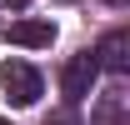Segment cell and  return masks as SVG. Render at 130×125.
I'll return each mask as SVG.
<instances>
[{
  "instance_id": "cell-1",
  "label": "cell",
  "mask_w": 130,
  "mask_h": 125,
  "mask_svg": "<svg viewBox=\"0 0 130 125\" xmlns=\"http://www.w3.org/2000/svg\"><path fill=\"white\" fill-rule=\"evenodd\" d=\"M0 85H5V95H10V105H35L40 100V70L25 60H10L5 70H0Z\"/></svg>"
},
{
  "instance_id": "cell-2",
  "label": "cell",
  "mask_w": 130,
  "mask_h": 125,
  "mask_svg": "<svg viewBox=\"0 0 130 125\" xmlns=\"http://www.w3.org/2000/svg\"><path fill=\"white\" fill-rule=\"evenodd\" d=\"M95 55H90V50H85V55H75V60L65 65L60 70V90H65V100H85V95L95 90Z\"/></svg>"
},
{
  "instance_id": "cell-3",
  "label": "cell",
  "mask_w": 130,
  "mask_h": 125,
  "mask_svg": "<svg viewBox=\"0 0 130 125\" xmlns=\"http://www.w3.org/2000/svg\"><path fill=\"white\" fill-rule=\"evenodd\" d=\"M130 35L125 30H110L105 40H100V50H90L95 55V70H110V75H125V65H130Z\"/></svg>"
},
{
  "instance_id": "cell-4",
  "label": "cell",
  "mask_w": 130,
  "mask_h": 125,
  "mask_svg": "<svg viewBox=\"0 0 130 125\" xmlns=\"http://www.w3.org/2000/svg\"><path fill=\"white\" fill-rule=\"evenodd\" d=\"M10 40L25 45V50H45L50 40H55V25H50V20H15V25H10Z\"/></svg>"
},
{
  "instance_id": "cell-5",
  "label": "cell",
  "mask_w": 130,
  "mask_h": 125,
  "mask_svg": "<svg viewBox=\"0 0 130 125\" xmlns=\"http://www.w3.org/2000/svg\"><path fill=\"white\" fill-rule=\"evenodd\" d=\"M125 120V85H120V75H115V85L105 95H100V110H95V125H120Z\"/></svg>"
},
{
  "instance_id": "cell-6",
  "label": "cell",
  "mask_w": 130,
  "mask_h": 125,
  "mask_svg": "<svg viewBox=\"0 0 130 125\" xmlns=\"http://www.w3.org/2000/svg\"><path fill=\"white\" fill-rule=\"evenodd\" d=\"M105 5H115V10H120V5H130V0H105Z\"/></svg>"
},
{
  "instance_id": "cell-7",
  "label": "cell",
  "mask_w": 130,
  "mask_h": 125,
  "mask_svg": "<svg viewBox=\"0 0 130 125\" xmlns=\"http://www.w3.org/2000/svg\"><path fill=\"white\" fill-rule=\"evenodd\" d=\"M0 125H10V120H0Z\"/></svg>"
}]
</instances>
